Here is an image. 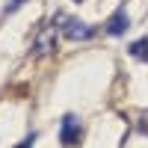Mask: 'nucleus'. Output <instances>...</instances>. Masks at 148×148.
Masks as SVG:
<instances>
[{
    "instance_id": "obj_1",
    "label": "nucleus",
    "mask_w": 148,
    "mask_h": 148,
    "mask_svg": "<svg viewBox=\"0 0 148 148\" xmlns=\"http://www.w3.org/2000/svg\"><path fill=\"white\" fill-rule=\"evenodd\" d=\"M80 139H83L80 119L74 116V113H65L62 116V125H59V142H62L65 148H74V145H80Z\"/></svg>"
},
{
    "instance_id": "obj_2",
    "label": "nucleus",
    "mask_w": 148,
    "mask_h": 148,
    "mask_svg": "<svg viewBox=\"0 0 148 148\" xmlns=\"http://www.w3.org/2000/svg\"><path fill=\"white\" fill-rule=\"evenodd\" d=\"M33 51L42 53V56H47V53L56 51V24H45V27L36 33V39H33Z\"/></svg>"
},
{
    "instance_id": "obj_3",
    "label": "nucleus",
    "mask_w": 148,
    "mask_h": 148,
    "mask_svg": "<svg viewBox=\"0 0 148 148\" xmlns=\"http://www.w3.org/2000/svg\"><path fill=\"white\" fill-rule=\"evenodd\" d=\"M59 24H62V36L71 39V42L92 39V33H95L89 24H83V21H77V18H68V15H59Z\"/></svg>"
},
{
    "instance_id": "obj_4",
    "label": "nucleus",
    "mask_w": 148,
    "mask_h": 148,
    "mask_svg": "<svg viewBox=\"0 0 148 148\" xmlns=\"http://www.w3.org/2000/svg\"><path fill=\"white\" fill-rule=\"evenodd\" d=\"M127 27H130V18H127L125 9H116L113 15H110V21H107V33L110 36H125Z\"/></svg>"
},
{
    "instance_id": "obj_5",
    "label": "nucleus",
    "mask_w": 148,
    "mask_h": 148,
    "mask_svg": "<svg viewBox=\"0 0 148 148\" xmlns=\"http://www.w3.org/2000/svg\"><path fill=\"white\" fill-rule=\"evenodd\" d=\"M127 51H130L133 59H142V62H148V39H136V42L127 47Z\"/></svg>"
},
{
    "instance_id": "obj_6",
    "label": "nucleus",
    "mask_w": 148,
    "mask_h": 148,
    "mask_svg": "<svg viewBox=\"0 0 148 148\" xmlns=\"http://www.w3.org/2000/svg\"><path fill=\"white\" fill-rule=\"evenodd\" d=\"M24 3H27V0H9V3H6V9H3V12H6V15H9V12H18V9H21Z\"/></svg>"
},
{
    "instance_id": "obj_7",
    "label": "nucleus",
    "mask_w": 148,
    "mask_h": 148,
    "mask_svg": "<svg viewBox=\"0 0 148 148\" xmlns=\"http://www.w3.org/2000/svg\"><path fill=\"white\" fill-rule=\"evenodd\" d=\"M33 142H36V133H30V136H27V139H24V142H21L18 148H33Z\"/></svg>"
},
{
    "instance_id": "obj_8",
    "label": "nucleus",
    "mask_w": 148,
    "mask_h": 148,
    "mask_svg": "<svg viewBox=\"0 0 148 148\" xmlns=\"http://www.w3.org/2000/svg\"><path fill=\"white\" fill-rule=\"evenodd\" d=\"M77 3H80V0H77Z\"/></svg>"
}]
</instances>
